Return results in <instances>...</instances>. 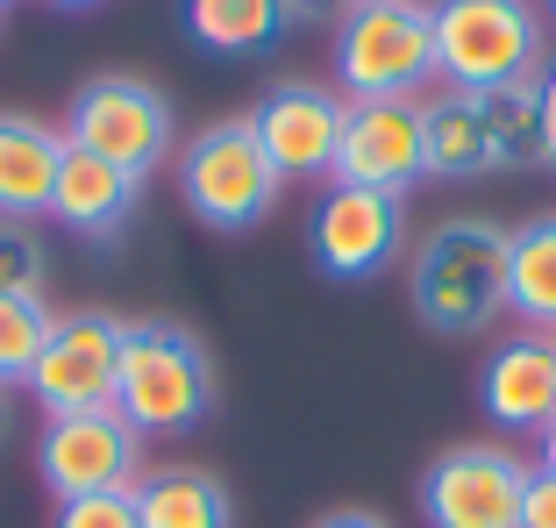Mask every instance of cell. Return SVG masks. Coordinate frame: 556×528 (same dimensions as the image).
<instances>
[{
	"instance_id": "obj_2",
	"label": "cell",
	"mask_w": 556,
	"mask_h": 528,
	"mask_svg": "<svg viewBox=\"0 0 556 528\" xmlns=\"http://www.w3.org/2000/svg\"><path fill=\"white\" fill-rule=\"evenodd\" d=\"M214 393H222V379H214V357L193 329H179V322H129L122 372H115V414L143 443L193 436L214 414Z\"/></svg>"
},
{
	"instance_id": "obj_27",
	"label": "cell",
	"mask_w": 556,
	"mask_h": 528,
	"mask_svg": "<svg viewBox=\"0 0 556 528\" xmlns=\"http://www.w3.org/2000/svg\"><path fill=\"white\" fill-rule=\"evenodd\" d=\"M528 464H535V472H556V422L535 436V457H528Z\"/></svg>"
},
{
	"instance_id": "obj_32",
	"label": "cell",
	"mask_w": 556,
	"mask_h": 528,
	"mask_svg": "<svg viewBox=\"0 0 556 528\" xmlns=\"http://www.w3.org/2000/svg\"><path fill=\"white\" fill-rule=\"evenodd\" d=\"M0 8H8V0H0Z\"/></svg>"
},
{
	"instance_id": "obj_3",
	"label": "cell",
	"mask_w": 556,
	"mask_h": 528,
	"mask_svg": "<svg viewBox=\"0 0 556 528\" xmlns=\"http://www.w3.org/2000/svg\"><path fill=\"white\" fill-rule=\"evenodd\" d=\"M172 179H179L186 215H193L200 229H214V236L264 229L271 208H278V193H286V179H278V165L264 158L250 115H222L200 136H186L179 158H172Z\"/></svg>"
},
{
	"instance_id": "obj_22",
	"label": "cell",
	"mask_w": 556,
	"mask_h": 528,
	"mask_svg": "<svg viewBox=\"0 0 556 528\" xmlns=\"http://www.w3.org/2000/svg\"><path fill=\"white\" fill-rule=\"evenodd\" d=\"M43 243H36V229H22V222H0V293H43Z\"/></svg>"
},
{
	"instance_id": "obj_29",
	"label": "cell",
	"mask_w": 556,
	"mask_h": 528,
	"mask_svg": "<svg viewBox=\"0 0 556 528\" xmlns=\"http://www.w3.org/2000/svg\"><path fill=\"white\" fill-rule=\"evenodd\" d=\"M8 436H15V393L0 386V443H8Z\"/></svg>"
},
{
	"instance_id": "obj_8",
	"label": "cell",
	"mask_w": 556,
	"mask_h": 528,
	"mask_svg": "<svg viewBox=\"0 0 556 528\" xmlns=\"http://www.w3.org/2000/svg\"><path fill=\"white\" fill-rule=\"evenodd\" d=\"M36 472H43L50 500H86V493H136V479L150 464H143V436L115 407H86V414H50L43 422Z\"/></svg>"
},
{
	"instance_id": "obj_26",
	"label": "cell",
	"mask_w": 556,
	"mask_h": 528,
	"mask_svg": "<svg viewBox=\"0 0 556 528\" xmlns=\"http://www.w3.org/2000/svg\"><path fill=\"white\" fill-rule=\"evenodd\" d=\"M278 8H286V22H328V29H336L357 0H278Z\"/></svg>"
},
{
	"instance_id": "obj_12",
	"label": "cell",
	"mask_w": 556,
	"mask_h": 528,
	"mask_svg": "<svg viewBox=\"0 0 556 528\" xmlns=\"http://www.w3.org/2000/svg\"><path fill=\"white\" fill-rule=\"evenodd\" d=\"M343 122H350V100L314 79H278L250 108V129H257L264 158L278 165V179H336Z\"/></svg>"
},
{
	"instance_id": "obj_11",
	"label": "cell",
	"mask_w": 556,
	"mask_h": 528,
	"mask_svg": "<svg viewBox=\"0 0 556 528\" xmlns=\"http://www.w3.org/2000/svg\"><path fill=\"white\" fill-rule=\"evenodd\" d=\"M336 179L407 200L428 179V108L421 100H350Z\"/></svg>"
},
{
	"instance_id": "obj_13",
	"label": "cell",
	"mask_w": 556,
	"mask_h": 528,
	"mask_svg": "<svg viewBox=\"0 0 556 528\" xmlns=\"http://www.w3.org/2000/svg\"><path fill=\"white\" fill-rule=\"evenodd\" d=\"M478 407H485L492 429L507 436H542L556 422V336H507L492 343L478 364Z\"/></svg>"
},
{
	"instance_id": "obj_10",
	"label": "cell",
	"mask_w": 556,
	"mask_h": 528,
	"mask_svg": "<svg viewBox=\"0 0 556 528\" xmlns=\"http://www.w3.org/2000/svg\"><path fill=\"white\" fill-rule=\"evenodd\" d=\"M535 464L507 443H457L421 472L428 528H521V493Z\"/></svg>"
},
{
	"instance_id": "obj_17",
	"label": "cell",
	"mask_w": 556,
	"mask_h": 528,
	"mask_svg": "<svg viewBox=\"0 0 556 528\" xmlns=\"http://www.w3.org/2000/svg\"><path fill=\"white\" fill-rule=\"evenodd\" d=\"M179 29L207 58H250V50H271L293 22L278 0H179Z\"/></svg>"
},
{
	"instance_id": "obj_19",
	"label": "cell",
	"mask_w": 556,
	"mask_h": 528,
	"mask_svg": "<svg viewBox=\"0 0 556 528\" xmlns=\"http://www.w3.org/2000/svg\"><path fill=\"white\" fill-rule=\"evenodd\" d=\"M471 108H478V129H485L492 172H528V165H542V100H535V79H521V86H485V93H471Z\"/></svg>"
},
{
	"instance_id": "obj_5",
	"label": "cell",
	"mask_w": 556,
	"mask_h": 528,
	"mask_svg": "<svg viewBox=\"0 0 556 528\" xmlns=\"http://www.w3.org/2000/svg\"><path fill=\"white\" fill-rule=\"evenodd\" d=\"M435 86V8L428 0H357L336 22V93L421 100Z\"/></svg>"
},
{
	"instance_id": "obj_20",
	"label": "cell",
	"mask_w": 556,
	"mask_h": 528,
	"mask_svg": "<svg viewBox=\"0 0 556 528\" xmlns=\"http://www.w3.org/2000/svg\"><path fill=\"white\" fill-rule=\"evenodd\" d=\"M428 108V179H485L492 172V150H485V129H478V108L471 93H457V86H442L435 100H421Z\"/></svg>"
},
{
	"instance_id": "obj_14",
	"label": "cell",
	"mask_w": 556,
	"mask_h": 528,
	"mask_svg": "<svg viewBox=\"0 0 556 528\" xmlns=\"http://www.w3.org/2000/svg\"><path fill=\"white\" fill-rule=\"evenodd\" d=\"M65 172V129L43 115H15L0 108V222H43L50 193Z\"/></svg>"
},
{
	"instance_id": "obj_16",
	"label": "cell",
	"mask_w": 556,
	"mask_h": 528,
	"mask_svg": "<svg viewBox=\"0 0 556 528\" xmlns=\"http://www.w3.org/2000/svg\"><path fill=\"white\" fill-rule=\"evenodd\" d=\"M136 521L143 528H236V500L207 464H150L136 479Z\"/></svg>"
},
{
	"instance_id": "obj_6",
	"label": "cell",
	"mask_w": 556,
	"mask_h": 528,
	"mask_svg": "<svg viewBox=\"0 0 556 528\" xmlns=\"http://www.w3.org/2000/svg\"><path fill=\"white\" fill-rule=\"evenodd\" d=\"M58 129H65L72 150H86L100 165H122V172H136V179H150V172L179 150V115H172L164 86L136 79V72H93V79L65 100V122H58Z\"/></svg>"
},
{
	"instance_id": "obj_30",
	"label": "cell",
	"mask_w": 556,
	"mask_h": 528,
	"mask_svg": "<svg viewBox=\"0 0 556 528\" xmlns=\"http://www.w3.org/2000/svg\"><path fill=\"white\" fill-rule=\"evenodd\" d=\"M50 8H65V15H86V8H100V0H50Z\"/></svg>"
},
{
	"instance_id": "obj_15",
	"label": "cell",
	"mask_w": 556,
	"mask_h": 528,
	"mask_svg": "<svg viewBox=\"0 0 556 528\" xmlns=\"http://www.w3.org/2000/svg\"><path fill=\"white\" fill-rule=\"evenodd\" d=\"M136 200H143V179L122 165H100L86 150L65 143V172H58V193H50V222L86 243H115L136 222Z\"/></svg>"
},
{
	"instance_id": "obj_4",
	"label": "cell",
	"mask_w": 556,
	"mask_h": 528,
	"mask_svg": "<svg viewBox=\"0 0 556 528\" xmlns=\"http://www.w3.org/2000/svg\"><path fill=\"white\" fill-rule=\"evenodd\" d=\"M435 8V79L457 93L542 79L549 22L535 0H428Z\"/></svg>"
},
{
	"instance_id": "obj_1",
	"label": "cell",
	"mask_w": 556,
	"mask_h": 528,
	"mask_svg": "<svg viewBox=\"0 0 556 528\" xmlns=\"http://www.w3.org/2000/svg\"><path fill=\"white\" fill-rule=\"evenodd\" d=\"M507 250L514 229L500 222H435L407 257V300L428 336H492L507 322Z\"/></svg>"
},
{
	"instance_id": "obj_23",
	"label": "cell",
	"mask_w": 556,
	"mask_h": 528,
	"mask_svg": "<svg viewBox=\"0 0 556 528\" xmlns=\"http://www.w3.org/2000/svg\"><path fill=\"white\" fill-rule=\"evenodd\" d=\"M50 528H143V521H136V493H86V500H58Z\"/></svg>"
},
{
	"instance_id": "obj_21",
	"label": "cell",
	"mask_w": 556,
	"mask_h": 528,
	"mask_svg": "<svg viewBox=\"0 0 556 528\" xmlns=\"http://www.w3.org/2000/svg\"><path fill=\"white\" fill-rule=\"evenodd\" d=\"M50 322H58V314L43 307V293H0V386H8V393L29 386L36 357H43V343H50Z\"/></svg>"
},
{
	"instance_id": "obj_25",
	"label": "cell",
	"mask_w": 556,
	"mask_h": 528,
	"mask_svg": "<svg viewBox=\"0 0 556 528\" xmlns=\"http://www.w3.org/2000/svg\"><path fill=\"white\" fill-rule=\"evenodd\" d=\"M535 100H542V165L556 172V58L542 65V79H535Z\"/></svg>"
},
{
	"instance_id": "obj_24",
	"label": "cell",
	"mask_w": 556,
	"mask_h": 528,
	"mask_svg": "<svg viewBox=\"0 0 556 528\" xmlns=\"http://www.w3.org/2000/svg\"><path fill=\"white\" fill-rule=\"evenodd\" d=\"M521 528H556V472H528V493H521Z\"/></svg>"
},
{
	"instance_id": "obj_31",
	"label": "cell",
	"mask_w": 556,
	"mask_h": 528,
	"mask_svg": "<svg viewBox=\"0 0 556 528\" xmlns=\"http://www.w3.org/2000/svg\"><path fill=\"white\" fill-rule=\"evenodd\" d=\"M542 8H549V15H556V0H542Z\"/></svg>"
},
{
	"instance_id": "obj_7",
	"label": "cell",
	"mask_w": 556,
	"mask_h": 528,
	"mask_svg": "<svg viewBox=\"0 0 556 528\" xmlns=\"http://www.w3.org/2000/svg\"><path fill=\"white\" fill-rule=\"evenodd\" d=\"M400 250H407V200L328 179V193L314 200V215H307V257L321 279L364 286L378 272H393Z\"/></svg>"
},
{
	"instance_id": "obj_9",
	"label": "cell",
	"mask_w": 556,
	"mask_h": 528,
	"mask_svg": "<svg viewBox=\"0 0 556 528\" xmlns=\"http://www.w3.org/2000/svg\"><path fill=\"white\" fill-rule=\"evenodd\" d=\"M122 336L129 322L108 307H72L50 322V343L29 372V400L50 414H86V407H115V372H122Z\"/></svg>"
},
{
	"instance_id": "obj_18",
	"label": "cell",
	"mask_w": 556,
	"mask_h": 528,
	"mask_svg": "<svg viewBox=\"0 0 556 528\" xmlns=\"http://www.w3.org/2000/svg\"><path fill=\"white\" fill-rule=\"evenodd\" d=\"M507 314L535 336H556V215L521 222L507 250Z\"/></svg>"
},
{
	"instance_id": "obj_28",
	"label": "cell",
	"mask_w": 556,
	"mask_h": 528,
	"mask_svg": "<svg viewBox=\"0 0 556 528\" xmlns=\"http://www.w3.org/2000/svg\"><path fill=\"white\" fill-rule=\"evenodd\" d=\"M314 528H386V521H378V514H321Z\"/></svg>"
}]
</instances>
